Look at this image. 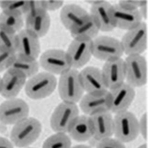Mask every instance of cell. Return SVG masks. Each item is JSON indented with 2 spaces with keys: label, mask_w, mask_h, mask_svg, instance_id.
<instances>
[{
  "label": "cell",
  "mask_w": 148,
  "mask_h": 148,
  "mask_svg": "<svg viewBox=\"0 0 148 148\" xmlns=\"http://www.w3.org/2000/svg\"><path fill=\"white\" fill-rule=\"evenodd\" d=\"M93 137L99 141L110 138L114 135V118L108 110L101 111L90 116Z\"/></svg>",
  "instance_id": "obj_17"
},
{
  "label": "cell",
  "mask_w": 148,
  "mask_h": 148,
  "mask_svg": "<svg viewBox=\"0 0 148 148\" xmlns=\"http://www.w3.org/2000/svg\"><path fill=\"white\" fill-rule=\"evenodd\" d=\"M139 10L143 18L147 19V5L140 8L139 9Z\"/></svg>",
  "instance_id": "obj_36"
},
{
  "label": "cell",
  "mask_w": 148,
  "mask_h": 148,
  "mask_svg": "<svg viewBox=\"0 0 148 148\" xmlns=\"http://www.w3.org/2000/svg\"><path fill=\"white\" fill-rule=\"evenodd\" d=\"M101 71L108 90L125 82L124 60L122 58L105 62Z\"/></svg>",
  "instance_id": "obj_18"
},
{
  "label": "cell",
  "mask_w": 148,
  "mask_h": 148,
  "mask_svg": "<svg viewBox=\"0 0 148 148\" xmlns=\"http://www.w3.org/2000/svg\"><path fill=\"white\" fill-rule=\"evenodd\" d=\"M1 77H0V87H1Z\"/></svg>",
  "instance_id": "obj_40"
},
{
  "label": "cell",
  "mask_w": 148,
  "mask_h": 148,
  "mask_svg": "<svg viewBox=\"0 0 148 148\" xmlns=\"http://www.w3.org/2000/svg\"><path fill=\"white\" fill-rule=\"evenodd\" d=\"M108 90L98 93H87L79 101L81 110L90 116L101 111L109 110Z\"/></svg>",
  "instance_id": "obj_21"
},
{
  "label": "cell",
  "mask_w": 148,
  "mask_h": 148,
  "mask_svg": "<svg viewBox=\"0 0 148 148\" xmlns=\"http://www.w3.org/2000/svg\"><path fill=\"white\" fill-rule=\"evenodd\" d=\"M17 35L16 54L28 59L37 60L41 51L39 38L25 29L20 31Z\"/></svg>",
  "instance_id": "obj_16"
},
{
  "label": "cell",
  "mask_w": 148,
  "mask_h": 148,
  "mask_svg": "<svg viewBox=\"0 0 148 148\" xmlns=\"http://www.w3.org/2000/svg\"><path fill=\"white\" fill-rule=\"evenodd\" d=\"M43 5L47 11H54L63 6L64 2L61 0H44Z\"/></svg>",
  "instance_id": "obj_33"
},
{
  "label": "cell",
  "mask_w": 148,
  "mask_h": 148,
  "mask_svg": "<svg viewBox=\"0 0 148 148\" xmlns=\"http://www.w3.org/2000/svg\"><path fill=\"white\" fill-rule=\"evenodd\" d=\"M0 26L17 34L24 26L22 15L15 13L2 11L0 13Z\"/></svg>",
  "instance_id": "obj_26"
},
{
  "label": "cell",
  "mask_w": 148,
  "mask_h": 148,
  "mask_svg": "<svg viewBox=\"0 0 148 148\" xmlns=\"http://www.w3.org/2000/svg\"><path fill=\"white\" fill-rule=\"evenodd\" d=\"M40 66L52 75H61L71 69L66 52L60 49L46 51L41 56Z\"/></svg>",
  "instance_id": "obj_11"
},
{
  "label": "cell",
  "mask_w": 148,
  "mask_h": 148,
  "mask_svg": "<svg viewBox=\"0 0 148 148\" xmlns=\"http://www.w3.org/2000/svg\"><path fill=\"white\" fill-rule=\"evenodd\" d=\"M102 1V0H89V1H86V2L90 4L91 5H92L98 3Z\"/></svg>",
  "instance_id": "obj_37"
},
{
  "label": "cell",
  "mask_w": 148,
  "mask_h": 148,
  "mask_svg": "<svg viewBox=\"0 0 148 148\" xmlns=\"http://www.w3.org/2000/svg\"><path fill=\"white\" fill-rule=\"evenodd\" d=\"M92 56L105 62L121 58L124 51L120 41L112 37L101 36L92 40Z\"/></svg>",
  "instance_id": "obj_8"
},
{
  "label": "cell",
  "mask_w": 148,
  "mask_h": 148,
  "mask_svg": "<svg viewBox=\"0 0 148 148\" xmlns=\"http://www.w3.org/2000/svg\"><path fill=\"white\" fill-rule=\"evenodd\" d=\"M0 148H14L13 144L6 138L0 137Z\"/></svg>",
  "instance_id": "obj_35"
},
{
  "label": "cell",
  "mask_w": 148,
  "mask_h": 148,
  "mask_svg": "<svg viewBox=\"0 0 148 148\" xmlns=\"http://www.w3.org/2000/svg\"><path fill=\"white\" fill-rule=\"evenodd\" d=\"M96 148H126L123 143L117 139L109 138L100 141Z\"/></svg>",
  "instance_id": "obj_31"
},
{
  "label": "cell",
  "mask_w": 148,
  "mask_h": 148,
  "mask_svg": "<svg viewBox=\"0 0 148 148\" xmlns=\"http://www.w3.org/2000/svg\"><path fill=\"white\" fill-rule=\"evenodd\" d=\"M125 82L135 88L143 86L147 80V64L141 55L128 56L124 60Z\"/></svg>",
  "instance_id": "obj_7"
},
{
  "label": "cell",
  "mask_w": 148,
  "mask_h": 148,
  "mask_svg": "<svg viewBox=\"0 0 148 148\" xmlns=\"http://www.w3.org/2000/svg\"><path fill=\"white\" fill-rule=\"evenodd\" d=\"M71 142L65 133H56L45 141L42 148H71Z\"/></svg>",
  "instance_id": "obj_29"
},
{
  "label": "cell",
  "mask_w": 148,
  "mask_h": 148,
  "mask_svg": "<svg viewBox=\"0 0 148 148\" xmlns=\"http://www.w3.org/2000/svg\"><path fill=\"white\" fill-rule=\"evenodd\" d=\"M90 14L79 5L74 4L66 5L62 8L60 17L62 24L69 31L82 25Z\"/></svg>",
  "instance_id": "obj_20"
},
{
  "label": "cell",
  "mask_w": 148,
  "mask_h": 148,
  "mask_svg": "<svg viewBox=\"0 0 148 148\" xmlns=\"http://www.w3.org/2000/svg\"><path fill=\"white\" fill-rule=\"evenodd\" d=\"M16 54L0 49V73L10 69Z\"/></svg>",
  "instance_id": "obj_30"
},
{
  "label": "cell",
  "mask_w": 148,
  "mask_h": 148,
  "mask_svg": "<svg viewBox=\"0 0 148 148\" xmlns=\"http://www.w3.org/2000/svg\"><path fill=\"white\" fill-rule=\"evenodd\" d=\"M139 133H141L145 140L147 138V114H143L139 121Z\"/></svg>",
  "instance_id": "obj_34"
},
{
  "label": "cell",
  "mask_w": 148,
  "mask_h": 148,
  "mask_svg": "<svg viewBox=\"0 0 148 148\" xmlns=\"http://www.w3.org/2000/svg\"><path fill=\"white\" fill-rule=\"evenodd\" d=\"M17 34L0 26V49L16 53Z\"/></svg>",
  "instance_id": "obj_27"
},
{
  "label": "cell",
  "mask_w": 148,
  "mask_h": 148,
  "mask_svg": "<svg viewBox=\"0 0 148 148\" xmlns=\"http://www.w3.org/2000/svg\"><path fill=\"white\" fill-rule=\"evenodd\" d=\"M41 124L34 118H27L15 125L11 130L10 138L16 147H28L34 143L40 135Z\"/></svg>",
  "instance_id": "obj_1"
},
{
  "label": "cell",
  "mask_w": 148,
  "mask_h": 148,
  "mask_svg": "<svg viewBox=\"0 0 148 148\" xmlns=\"http://www.w3.org/2000/svg\"><path fill=\"white\" fill-rule=\"evenodd\" d=\"M81 83L87 93H98L106 92L108 89L101 70L88 66L79 72Z\"/></svg>",
  "instance_id": "obj_15"
},
{
  "label": "cell",
  "mask_w": 148,
  "mask_h": 148,
  "mask_svg": "<svg viewBox=\"0 0 148 148\" xmlns=\"http://www.w3.org/2000/svg\"><path fill=\"white\" fill-rule=\"evenodd\" d=\"M147 1L143 0H122L118 3L126 8L139 9L140 8L147 5Z\"/></svg>",
  "instance_id": "obj_32"
},
{
  "label": "cell",
  "mask_w": 148,
  "mask_h": 148,
  "mask_svg": "<svg viewBox=\"0 0 148 148\" xmlns=\"http://www.w3.org/2000/svg\"><path fill=\"white\" fill-rule=\"evenodd\" d=\"M112 16L115 28L122 30H131L143 22L139 9L126 8L117 3L112 5Z\"/></svg>",
  "instance_id": "obj_13"
},
{
  "label": "cell",
  "mask_w": 148,
  "mask_h": 148,
  "mask_svg": "<svg viewBox=\"0 0 148 148\" xmlns=\"http://www.w3.org/2000/svg\"><path fill=\"white\" fill-rule=\"evenodd\" d=\"M138 148H147V144H143V145L140 146Z\"/></svg>",
  "instance_id": "obj_39"
},
{
  "label": "cell",
  "mask_w": 148,
  "mask_h": 148,
  "mask_svg": "<svg viewBox=\"0 0 148 148\" xmlns=\"http://www.w3.org/2000/svg\"><path fill=\"white\" fill-rule=\"evenodd\" d=\"M58 90L60 98L64 102L75 104L79 102L85 90L77 69L71 68L60 75Z\"/></svg>",
  "instance_id": "obj_2"
},
{
  "label": "cell",
  "mask_w": 148,
  "mask_h": 148,
  "mask_svg": "<svg viewBox=\"0 0 148 148\" xmlns=\"http://www.w3.org/2000/svg\"><path fill=\"white\" fill-rule=\"evenodd\" d=\"M79 116V109L76 104L63 101L58 105L52 113L51 126L56 133H67Z\"/></svg>",
  "instance_id": "obj_5"
},
{
  "label": "cell",
  "mask_w": 148,
  "mask_h": 148,
  "mask_svg": "<svg viewBox=\"0 0 148 148\" xmlns=\"http://www.w3.org/2000/svg\"></svg>",
  "instance_id": "obj_41"
},
{
  "label": "cell",
  "mask_w": 148,
  "mask_h": 148,
  "mask_svg": "<svg viewBox=\"0 0 148 148\" xmlns=\"http://www.w3.org/2000/svg\"><path fill=\"white\" fill-rule=\"evenodd\" d=\"M68 133L75 141L83 142L93 137V130L90 116H79L73 122Z\"/></svg>",
  "instance_id": "obj_23"
},
{
  "label": "cell",
  "mask_w": 148,
  "mask_h": 148,
  "mask_svg": "<svg viewBox=\"0 0 148 148\" xmlns=\"http://www.w3.org/2000/svg\"><path fill=\"white\" fill-rule=\"evenodd\" d=\"M114 122V135L123 143L133 141L140 134L139 121L133 113L128 110L116 114Z\"/></svg>",
  "instance_id": "obj_4"
},
{
  "label": "cell",
  "mask_w": 148,
  "mask_h": 148,
  "mask_svg": "<svg viewBox=\"0 0 148 148\" xmlns=\"http://www.w3.org/2000/svg\"><path fill=\"white\" fill-rule=\"evenodd\" d=\"M92 40L74 39L66 51L72 68L81 69L90 61L92 56Z\"/></svg>",
  "instance_id": "obj_12"
},
{
  "label": "cell",
  "mask_w": 148,
  "mask_h": 148,
  "mask_svg": "<svg viewBox=\"0 0 148 148\" xmlns=\"http://www.w3.org/2000/svg\"><path fill=\"white\" fill-rule=\"evenodd\" d=\"M57 83L54 75L47 72L38 73L26 82L25 92L31 99L40 100L52 94L55 90Z\"/></svg>",
  "instance_id": "obj_3"
},
{
  "label": "cell",
  "mask_w": 148,
  "mask_h": 148,
  "mask_svg": "<svg viewBox=\"0 0 148 148\" xmlns=\"http://www.w3.org/2000/svg\"><path fill=\"white\" fill-rule=\"evenodd\" d=\"M29 108L22 99H8L0 104V122L7 125H15L28 117Z\"/></svg>",
  "instance_id": "obj_9"
},
{
  "label": "cell",
  "mask_w": 148,
  "mask_h": 148,
  "mask_svg": "<svg viewBox=\"0 0 148 148\" xmlns=\"http://www.w3.org/2000/svg\"><path fill=\"white\" fill-rule=\"evenodd\" d=\"M147 27L145 22L128 30L124 35L121 42L124 53L128 56L141 55L147 46Z\"/></svg>",
  "instance_id": "obj_6"
},
{
  "label": "cell",
  "mask_w": 148,
  "mask_h": 148,
  "mask_svg": "<svg viewBox=\"0 0 148 148\" xmlns=\"http://www.w3.org/2000/svg\"><path fill=\"white\" fill-rule=\"evenodd\" d=\"M112 5L104 0L91 5L90 14L96 20L102 32H112L115 28L112 16Z\"/></svg>",
  "instance_id": "obj_22"
},
{
  "label": "cell",
  "mask_w": 148,
  "mask_h": 148,
  "mask_svg": "<svg viewBox=\"0 0 148 148\" xmlns=\"http://www.w3.org/2000/svg\"><path fill=\"white\" fill-rule=\"evenodd\" d=\"M29 1L3 0L0 1V8L2 11L19 14L25 16L28 11Z\"/></svg>",
  "instance_id": "obj_28"
},
{
  "label": "cell",
  "mask_w": 148,
  "mask_h": 148,
  "mask_svg": "<svg viewBox=\"0 0 148 148\" xmlns=\"http://www.w3.org/2000/svg\"><path fill=\"white\" fill-rule=\"evenodd\" d=\"M109 110L117 114L127 111L135 96V88L125 82L108 90Z\"/></svg>",
  "instance_id": "obj_10"
},
{
  "label": "cell",
  "mask_w": 148,
  "mask_h": 148,
  "mask_svg": "<svg viewBox=\"0 0 148 148\" xmlns=\"http://www.w3.org/2000/svg\"><path fill=\"white\" fill-rule=\"evenodd\" d=\"M40 67L39 63L37 60L28 59L16 54L10 68L21 72L27 79L38 73Z\"/></svg>",
  "instance_id": "obj_25"
},
{
  "label": "cell",
  "mask_w": 148,
  "mask_h": 148,
  "mask_svg": "<svg viewBox=\"0 0 148 148\" xmlns=\"http://www.w3.org/2000/svg\"><path fill=\"white\" fill-rule=\"evenodd\" d=\"M25 17V29L38 38L46 35L50 28V18L48 12L40 9L28 14Z\"/></svg>",
  "instance_id": "obj_19"
},
{
  "label": "cell",
  "mask_w": 148,
  "mask_h": 148,
  "mask_svg": "<svg viewBox=\"0 0 148 148\" xmlns=\"http://www.w3.org/2000/svg\"><path fill=\"white\" fill-rule=\"evenodd\" d=\"M100 28L95 19L90 14L81 26L70 31L74 39H85L93 40L97 38Z\"/></svg>",
  "instance_id": "obj_24"
},
{
  "label": "cell",
  "mask_w": 148,
  "mask_h": 148,
  "mask_svg": "<svg viewBox=\"0 0 148 148\" xmlns=\"http://www.w3.org/2000/svg\"><path fill=\"white\" fill-rule=\"evenodd\" d=\"M26 77L21 72L10 68L1 78L0 94L7 99L16 98L25 86Z\"/></svg>",
  "instance_id": "obj_14"
},
{
  "label": "cell",
  "mask_w": 148,
  "mask_h": 148,
  "mask_svg": "<svg viewBox=\"0 0 148 148\" xmlns=\"http://www.w3.org/2000/svg\"><path fill=\"white\" fill-rule=\"evenodd\" d=\"M71 148H91L88 146L85 145H79L74 146Z\"/></svg>",
  "instance_id": "obj_38"
}]
</instances>
